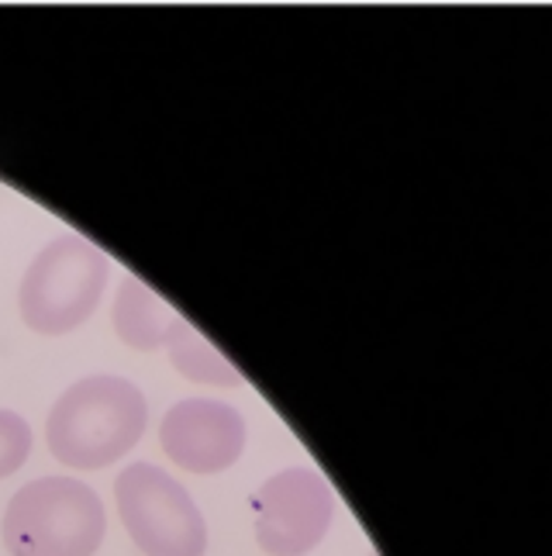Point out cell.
I'll list each match as a JSON object with an SVG mask.
<instances>
[{"label":"cell","instance_id":"5b68a950","mask_svg":"<svg viewBox=\"0 0 552 556\" xmlns=\"http://www.w3.org/2000/svg\"><path fill=\"white\" fill-rule=\"evenodd\" d=\"M256 543L270 556L311 553L332 526L335 502L325 477L308 467H287L253 494Z\"/></svg>","mask_w":552,"mask_h":556},{"label":"cell","instance_id":"ba28073f","mask_svg":"<svg viewBox=\"0 0 552 556\" xmlns=\"http://www.w3.org/2000/svg\"><path fill=\"white\" fill-rule=\"evenodd\" d=\"M163 346L169 350V359H174V367L187 380L211 383V388H242V374L235 363L224 353H218L211 346V339H207L201 329H194L187 318H177L169 325Z\"/></svg>","mask_w":552,"mask_h":556},{"label":"cell","instance_id":"277c9868","mask_svg":"<svg viewBox=\"0 0 552 556\" xmlns=\"http://www.w3.org/2000/svg\"><path fill=\"white\" fill-rule=\"evenodd\" d=\"M118 515L145 556H204L207 522L190 491L156 464H131L114 481Z\"/></svg>","mask_w":552,"mask_h":556},{"label":"cell","instance_id":"8992f818","mask_svg":"<svg viewBox=\"0 0 552 556\" xmlns=\"http://www.w3.org/2000/svg\"><path fill=\"white\" fill-rule=\"evenodd\" d=\"M159 446L180 470L221 473L245 450V418L215 397H187L159 421Z\"/></svg>","mask_w":552,"mask_h":556},{"label":"cell","instance_id":"7a4b0ae2","mask_svg":"<svg viewBox=\"0 0 552 556\" xmlns=\"http://www.w3.org/2000/svg\"><path fill=\"white\" fill-rule=\"evenodd\" d=\"M0 532L11 556H93L107 515L98 491L76 477H38L8 502Z\"/></svg>","mask_w":552,"mask_h":556},{"label":"cell","instance_id":"52a82bcc","mask_svg":"<svg viewBox=\"0 0 552 556\" xmlns=\"http://www.w3.org/2000/svg\"><path fill=\"white\" fill-rule=\"evenodd\" d=\"M180 315L174 304H166L145 280L139 277H125V283L114 294V332L125 342V346L139 350V353H152L163 350L169 325H174Z\"/></svg>","mask_w":552,"mask_h":556},{"label":"cell","instance_id":"9c48e42d","mask_svg":"<svg viewBox=\"0 0 552 556\" xmlns=\"http://www.w3.org/2000/svg\"><path fill=\"white\" fill-rule=\"evenodd\" d=\"M31 443L35 435L28 421L11 408H0V481L25 467V459L31 456Z\"/></svg>","mask_w":552,"mask_h":556},{"label":"cell","instance_id":"6da1fadb","mask_svg":"<svg viewBox=\"0 0 552 556\" xmlns=\"http://www.w3.org/2000/svg\"><path fill=\"white\" fill-rule=\"evenodd\" d=\"M149 405L142 388L125 377L93 374L55 397L46 421L49 453L73 470H101L136 450Z\"/></svg>","mask_w":552,"mask_h":556},{"label":"cell","instance_id":"3957f363","mask_svg":"<svg viewBox=\"0 0 552 556\" xmlns=\"http://www.w3.org/2000/svg\"><path fill=\"white\" fill-rule=\"evenodd\" d=\"M111 263L80 236H60L38 253L17 287V312L38 336H66L98 312Z\"/></svg>","mask_w":552,"mask_h":556}]
</instances>
